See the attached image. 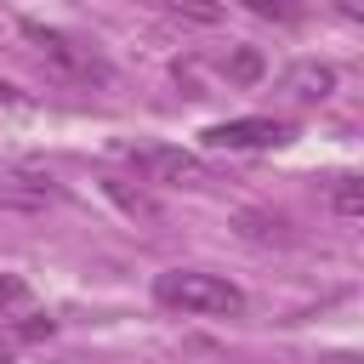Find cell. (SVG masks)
I'll return each mask as SVG.
<instances>
[{
  "instance_id": "cell-1",
  "label": "cell",
  "mask_w": 364,
  "mask_h": 364,
  "mask_svg": "<svg viewBox=\"0 0 364 364\" xmlns=\"http://www.w3.org/2000/svg\"><path fill=\"white\" fill-rule=\"evenodd\" d=\"M154 301L171 313H193V318H239L245 313V290L205 267H165L154 279Z\"/></svg>"
},
{
  "instance_id": "cell-2",
  "label": "cell",
  "mask_w": 364,
  "mask_h": 364,
  "mask_svg": "<svg viewBox=\"0 0 364 364\" xmlns=\"http://www.w3.org/2000/svg\"><path fill=\"white\" fill-rule=\"evenodd\" d=\"M23 40H28V51L46 63V74H57L63 85H108L114 80V68H108V57L91 46V40H80V34H68V28H46V23H23Z\"/></svg>"
},
{
  "instance_id": "cell-3",
  "label": "cell",
  "mask_w": 364,
  "mask_h": 364,
  "mask_svg": "<svg viewBox=\"0 0 364 364\" xmlns=\"http://www.w3.org/2000/svg\"><path fill=\"white\" fill-rule=\"evenodd\" d=\"M119 165H131L142 182L154 188H205L210 182V165L193 154V148H171V142H119L114 148Z\"/></svg>"
},
{
  "instance_id": "cell-4",
  "label": "cell",
  "mask_w": 364,
  "mask_h": 364,
  "mask_svg": "<svg viewBox=\"0 0 364 364\" xmlns=\"http://www.w3.org/2000/svg\"><path fill=\"white\" fill-rule=\"evenodd\" d=\"M51 205H63V182H57L51 171L28 165V159L0 154V210L40 216V210H51Z\"/></svg>"
},
{
  "instance_id": "cell-5",
  "label": "cell",
  "mask_w": 364,
  "mask_h": 364,
  "mask_svg": "<svg viewBox=\"0 0 364 364\" xmlns=\"http://www.w3.org/2000/svg\"><path fill=\"white\" fill-rule=\"evenodd\" d=\"M290 136H296V125L273 119V114H239V119L205 125V148H216V154H262V148H279Z\"/></svg>"
},
{
  "instance_id": "cell-6",
  "label": "cell",
  "mask_w": 364,
  "mask_h": 364,
  "mask_svg": "<svg viewBox=\"0 0 364 364\" xmlns=\"http://www.w3.org/2000/svg\"><path fill=\"white\" fill-rule=\"evenodd\" d=\"M279 91H284L290 102H324V97L336 91V68H330V63H290V68L279 74Z\"/></svg>"
},
{
  "instance_id": "cell-7",
  "label": "cell",
  "mask_w": 364,
  "mask_h": 364,
  "mask_svg": "<svg viewBox=\"0 0 364 364\" xmlns=\"http://www.w3.org/2000/svg\"><path fill=\"white\" fill-rule=\"evenodd\" d=\"M330 210H336V216H347V222H358V216H364V182H358L353 171H341V176L330 182Z\"/></svg>"
},
{
  "instance_id": "cell-8",
  "label": "cell",
  "mask_w": 364,
  "mask_h": 364,
  "mask_svg": "<svg viewBox=\"0 0 364 364\" xmlns=\"http://www.w3.org/2000/svg\"><path fill=\"white\" fill-rule=\"evenodd\" d=\"M245 11H256V17H267V23H296L301 17V0H239Z\"/></svg>"
},
{
  "instance_id": "cell-9",
  "label": "cell",
  "mask_w": 364,
  "mask_h": 364,
  "mask_svg": "<svg viewBox=\"0 0 364 364\" xmlns=\"http://www.w3.org/2000/svg\"><path fill=\"white\" fill-rule=\"evenodd\" d=\"M102 188H108V193H114V199H119V205H125V210H131V216H148V222H154V216H159V205H154V199H148V193H131V188H125V182H102Z\"/></svg>"
},
{
  "instance_id": "cell-10",
  "label": "cell",
  "mask_w": 364,
  "mask_h": 364,
  "mask_svg": "<svg viewBox=\"0 0 364 364\" xmlns=\"http://www.w3.org/2000/svg\"><path fill=\"white\" fill-rule=\"evenodd\" d=\"M165 11H182V17H193V23H216L222 17V0H159Z\"/></svg>"
},
{
  "instance_id": "cell-11",
  "label": "cell",
  "mask_w": 364,
  "mask_h": 364,
  "mask_svg": "<svg viewBox=\"0 0 364 364\" xmlns=\"http://www.w3.org/2000/svg\"><path fill=\"white\" fill-rule=\"evenodd\" d=\"M28 301V284L11 273V279H0V313H11V307H23Z\"/></svg>"
},
{
  "instance_id": "cell-12",
  "label": "cell",
  "mask_w": 364,
  "mask_h": 364,
  "mask_svg": "<svg viewBox=\"0 0 364 364\" xmlns=\"http://www.w3.org/2000/svg\"><path fill=\"white\" fill-rule=\"evenodd\" d=\"M23 102H28V97H23L17 85H6V80H0V114H11V108H23Z\"/></svg>"
},
{
  "instance_id": "cell-13",
  "label": "cell",
  "mask_w": 364,
  "mask_h": 364,
  "mask_svg": "<svg viewBox=\"0 0 364 364\" xmlns=\"http://www.w3.org/2000/svg\"><path fill=\"white\" fill-rule=\"evenodd\" d=\"M336 11H341L347 23H358V17H364V0H336Z\"/></svg>"
},
{
  "instance_id": "cell-14",
  "label": "cell",
  "mask_w": 364,
  "mask_h": 364,
  "mask_svg": "<svg viewBox=\"0 0 364 364\" xmlns=\"http://www.w3.org/2000/svg\"><path fill=\"white\" fill-rule=\"evenodd\" d=\"M313 364H364V358H358V353H318Z\"/></svg>"
},
{
  "instance_id": "cell-15",
  "label": "cell",
  "mask_w": 364,
  "mask_h": 364,
  "mask_svg": "<svg viewBox=\"0 0 364 364\" xmlns=\"http://www.w3.org/2000/svg\"><path fill=\"white\" fill-rule=\"evenodd\" d=\"M0 364H11V341H0Z\"/></svg>"
}]
</instances>
